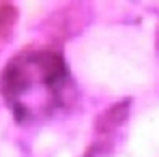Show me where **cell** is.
Here are the masks:
<instances>
[{"instance_id":"cell-1","label":"cell","mask_w":159,"mask_h":157,"mask_svg":"<svg viewBox=\"0 0 159 157\" xmlns=\"http://www.w3.org/2000/svg\"><path fill=\"white\" fill-rule=\"evenodd\" d=\"M0 93L17 121L43 123L71 104L73 80L58 52L28 48L4 65Z\"/></svg>"}]
</instances>
